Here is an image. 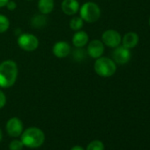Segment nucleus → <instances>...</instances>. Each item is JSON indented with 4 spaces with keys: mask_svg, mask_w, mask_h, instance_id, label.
Instances as JSON below:
<instances>
[{
    "mask_svg": "<svg viewBox=\"0 0 150 150\" xmlns=\"http://www.w3.org/2000/svg\"><path fill=\"white\" fill-rule=\"evenodd\" d=\"M52 52L55 57L58 58H64L71 53V46L67 42L59 41L54 44L52 48Z\"/></svg>",
    "mask_w": 150,
    "mask_h": 150,
    "instance_id": "obj_10",
    "label": "nucleus"
},
{
    "mask_svg": "<svg viewBox=\"0 0 150 150\" xmlns=\"http://www.w3.org/2000/svg\"><path fill=\"white\" fill-rule=\"evenodd\" d=\"M71 150H85L84 147H82L81 146H79V145H76V146H73Z\"/></svg>",
    "mask_w": 150,
    "mask_h": 150,
    "instance_id": "obj_22",
    "label": "nucleus"
},
{
    "mask_svg": "<svg viewBox=\"0 0 150 150\" xmlns=\"http://www.w3.org/2000/svg\"><path fill=\"white\" fill-rule=\"evenodd\" d=\"M46 18L43 16V14L42 15H36L32 19L31 24L33 27L35 28H41L42 26H44L46 24Z\"/></svg>",
    "mask_w": 150,
    "mask_h": 150,
    "instance_id": "obj_17",
    "label": "nucleus"
},
{
    "mask_svg": "<svg viewBox=\"0 0 150 150\" xmlns=\"http://www.w3.org/2000/svg\"><path fill=\"white\" fill-rule=\"evenodd\" d=\"M112 57L116 64L123 65L130 61L132 57V53L130 49H127L123 45L122 46L119 45L114 48V50L112 52Z\"/></svg>",
    "mask_w": 150,
    "mask_h": 150,
    "instance_id": "obj_8",
    "label": "nucleus"
},
{
    "mask_svg": "<svg viewBox=\"0 0 150 150\" xmlns=\"http://www.w3.org/2000/svg\"><path fill=\"white\" fill-rule=\"evenodd\" d=\"M88 40H89V37H88V33L83 30H79V31H76V33L73 35L71 42L73 46H75L78 49H81L88 43Z\"/></svg>",
    "mask_w": 150,
    "mask_h": 150,
    "instance_id": "obj_12",
    "label": "nucleus"
},
{
    "mask_svg": "<svg viewBox=\"0 0 150 150\" xmlns=\"http://www.w3.org/2000/svg\"><path fill=\"white\" fill-rule=\"evenodd\" d=\"M148 24H149V27H150V17H149V20H148Z\"/></svg>",
    "mask_w": 150,
    "mask_h": 150,
    "instance_id": "obj_25",
    "label": "nucleus"
},
{
    "mask_svg": "<svg viewBox=\"0 0 150 150\" xmlns=\"http://www.w3.org/2000/svg\"><path fill=\"white\" fill-rule=\"evenodd\" d=\"M122 41L121 35L115 29H108L102 35V42L110 48H116L120 45Z\"/></svg>",
    "mask_w": 150,
    "mask_h": 150,
    "instance_id": "obj_6",
    "label": "nucleus"
},
{
    "mask_svg": "<svg viewBox=\"0 0 150 150\" xmlns=\"http://www.w3.org/2000/svg\"><path fill=\"white\" fill-rule=\"evenodd\" d=\"M2 137H3V133H2V130L0 128V141L2 140Z\"/></svg>",
    "mask_w": 150,
    "mask_h": 150,
    "instance_id": "obj_24",
    "label": "nucleus"
},
{
    "mask_svg": "<svg viewBox=\"0 0 150 150\" xmlns=\"http://www.w3.org/2000/svg\"><path fill=\"white\" fill-rule=\"evenodd\" d=\"M6 8L9 10V11H14L16 8H17V4L14 2V1H12V0H9L8 3L6 4Z\"/></svg>",
    "mask_w": 150,
    "mask_h": 150,
    "instance_id": "obj_21",
    "label": "nucleus"
},
{
    "mask_svg": "<svg viewBox=\"0 0 150 150\" xmlns=\"http://www.w3.org/2000/svg\"><path fill=\"white\" fill-rule=\"evenodd\" d=\"M87 52L88 56L94 59H96L103 56L104 52V44L102 41L95 39L92 40L87 48Z\"/></svg>",
    "mask_w": 150,
    "mask_h": 150,
    "instance_id": "obj_9",
    "label": "nucleus"
},
{
    "mask_svg": "<svg viewBox=\"0 0 150 150\" xmlns=\"http://www.w3.org/2000/svg\"><path fill=\"white\" fill-rule=\"evenodd\" d=\"M139 41V35L137 33L128 32L122 37L121 43L124 47L131 50V49H132L138 45Z\"/></svg>",
    "mask_w": 150,
    "mask_h": 150,
    "instance_id": "obj_13",
    "label": "nucleus"
},
{
    "mask_svg": "<svg viewBox=\"0 0 150 150\" xmlns=\"http://www.w3.org/2000/svg\"><path fill=\"white\" fill-rule=\"evenodd\" d=\"M63 13L68 16L75 15L80 10V3L78 0H63L61 4Z\"/></svg>",
    "mask_w": 150,
    "mask_h": 150,
    "instance_id": "obj_11",
    "label": "nucleus"
},
{
    "mask_svg": "<svg viewBox=\"0 0 150 150\" xmlns=\"http://www.w3.org/2000/svg\"><path fill=\"white\" fill-rule=\"evenodd\" d=\"M80 17L88 23H95L101 17V9L94 2H87L80 7Z\"/></svg>",
    "mask_w": 150,
    "mask_h": 150,
    "instance_id": "obj_4",
    "label": "nucleus"
},
{
    "mask_svg": "<svg viewBox=\"0 0 150 150\" xmlns=\"http://www.w3.org/2000/svg\"><path fill=\"white\" fill-rule=\"evenodd\" d=\"M17 42L21 50L28 51V52L35 51L39 46L38 38L35 35L30 34V33L21 34L18 37Z\"/></svg>",
    "mask_w": 150,
    "mask_h": 150,
    "instance_id": "obj_5",
    "label": "nucleus"
},
{
    "mask_svg": "<svg viewBox=\"0 0 150 150\" xmlns=\"http://www.w3.org/2000/svg\"><path fill=\"white\" fill-rule=\"evenodd\" d=\"M28 1H30V0H28Z\"/></svg>",
    "mask_w": 150,
    "mask_h": 150,
    "instance_id": "obj_26",
    "label": "nucleus"
},
{
    "mask_svg": "<svg viewBox=\"0 0 150 150\" xmlns=\"http://www.w3.org/2000/svg\"><path fill=\"white\" fill-rule=\"evenodd\" d=\"M9 0H0V8L5 7L6 6V4L8 3Z\"/></svg>",
    "mask_w": 150,
    "mask_h": 150,
    "instance_id": "obj_23",
    "label": "nucleus"
},
{
    "mask_svg": "<svg viewBox=\"0 0 150 150\" xmlns=\"http://www.w3.org/2000/svg\"><path fill=\"white\" fill-rule=\"evenodd\" d=\"M6 104V96L2 90H0V109L4 108Z\"/></svg>",
    "mask_w": 150,
    "mask_h": 150,
    "instance_id": "obj_20",
    "label": "nucleus"
},
{
    "mask_svg": "<svg viewBox=\"0 0 150 150\" xmlns=\"http://www.w3.org/2000/svg\"><path fill=\"white\" fill-rule=\"evenodd\" d=\"M10 28V21L9 19L4 15L0 14V34L6 32Z\"/></svg>",
    "mask_w": 150,
    "mask_h": 150,
    "instance_id": "obj_16",
    "label": "nucleus"
},
{
    "mask_svg": "<svg viewBox=\"0 0 150 150\" xmlns=\"http://www.w3.org/2000/svg\"><path fill=\"white\" fill-rule=\"evenodd\" d=\"M6 130L9 136L13 138H18L21 135L24 131L22 121L16 117H11L6 125Z\"/></svg>",
    "mask_w": 150,
    "mask_h": 150,
    "instance_id": "obj_7",
    "label": "nucleus"
},
{
    "mask_svg": "<svg viewBox=\"0 0 150 150\" xmlns=\"http://www.w3.org/2000/svg\"><path fill=\"white\" fill-rule=\"evenodd\" d=\"M86 150H104V144L99 139H95L88 145Z\"/></svg>",
    "mask_w": 150,
    "mask_h": 150,
    "instance_id": "obj_18",
    "label": "nucleus"
},
{
    "mask_svg": "<svg viewBox=\"0 0 150 150\" xmlns=\"http://www.w3.org/2000/svg\"><path fill=\"white\" fill-rule=\"evenodd\" d=\"M18 73V65L14 61L5 60L0 63V88L13 87L17 81Z\"/></svg>",
    "mask_w": 150,
    "mask_h": 150,
    "instance_id": "obj_1",
    "label": "nucleus"
},
{
    "mask_svg": "<svg viewBox=\"0 0 150 150\" xmlns=\"http://www.w3.org/2000/svg\"><path fill=\"white\" fill-rule=\"evenodd\" d=\"M21 140L26 147L38 148L43 145L45 134L43 131L38 127H29L23 131L21 135Z\"/></svg>",
    "mask_w": 150,
    "mask_h": 150,
    "instance_id": "obj_2",
    "label": "nucleus"
},
{
    "mask_svg": "<svg viewBox=\"0 0 150 150\" xmlns=\"http://www.w3.org/2000/svg\"><path fill=\"white\" fill-rule=\"evenodd\" d=\"M84 26V21L78 16H74L71 18V20L69 22V27L73 31H79L81 30Z\"/></svg>",
    "mask_w": 150,
    "mask_h": 150,
    "instance_id": "obj_15",
    "label": "nucleus"
},
{
    "mask_svg": "<svg viewBox=\"0 0 150 150\" xmlns=\"http://www.w3.org/2000/svg\"><path fill=\"white\" fill-rule=\"evenodd\" d=\"M54 0H39L38 1V10L43 15L50 13L54 10Z\"/></svg>",
    "mask_w": 150,
    "mask_h": 150,
    "instance_id": "obj_14",
    "label": "nucleus"
},
{
    "mask_svg": "<svg viewBox=\"0 0 150 150\" xmlns=\"http://www.w3.org/2000/svg\"><path fill=\"white\" fill-rule=\"evenodd\" d=\"M95 71L97 75L103 78L111 77L116 73L117 71V64L113 59L106 57H100L96 59L94 64Z\"/></svg>",
    "mask_w": 150,
    "mask_h": 150,
    "instance_id": "obj_3",
    "label": "nucleus"
},
{
    "mask_svg": "<svg viewBox=\"0 0 150 150\" xmlns=\"http://www.w3.org/2000/svg\"><path fill=\"white\" fill-rule=\"evenodd\" d=\"M24 145L21 139H13L9 144V150H22Z\"/></svg>",
    "mask_w": 150,
    "mask_h": 150,
    "instance_id": "obj_19",
    "label": "nucleus"
}]
</instances>
